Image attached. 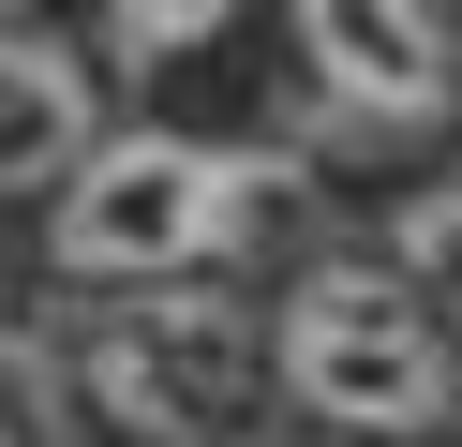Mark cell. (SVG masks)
Wrapping results in <instances>:
<instances>
[{"instance_id": "1", "label": "cell", "mask_w": 462, "mask_h": 447, "mask_svg": "<svg viewBox=\"0 0 462 447\" xmlns=\"http://www.w3.org/2000/svg\"><path fill=\"white\" fill-rule=\"evenodd\" d=\"M269 387L358 447H432L462 433V328L402 254H313L269 298Z\"/></svg>"}, {"instance_id": "2", "label": "cell", "mask_w": 462, "mask_h": 447, "mask_svg": "<svg viewBox=\"0 0 462 447\" xmlns=\"http://www.w3.org/2000/svg\"><path fill=\"white\" fill-rule=\"evenodd\" d=\"M269 209V164L224 135H90V164L45 194V254L75 284H194Z\"/></svg>"}, {"instance_id": "3", "label": "cell", "mask_w": 462, "mask_h": 447, "mask_svg": "<svg viewBox=\"0 0 462 447\" xmlns=\"http://www.w3.org/2000/svg\"><path fill=\"white\" fill-rule=\"evenodd\" d=\"M254 387H269V328L194 284H120L75 343L90 447H239Z\"/></svg>"}, {"instance_id": "4", "label": "cell", "mask_w": 462, "mask_h": 447, "mask_svg": "<svg viewBox=\"0 0 462 447\" xmlns=\"http://www.w3.org/2000/svg\"><path fill=\"white\" fill-rule=\"evenodd\" d=\"M299 30V75L343 135H432L462 119V30L448 0H283Z\"/></svg>"}, {"instance_id": "5", "label": "cell", "mask_w": 462, "mask_h": 447, "mask_svg": "<svg viewBox=\"0 0 462 447\" xmlns=\"http://www.w3.org/2000/svg\"><path fill=\"white\" fill-rule=\"evenodd\" d=\"M105 105H90V60L45 45V30H0V194H60L90 164Z\"/></svg>"}, {"instance_id": "6", "label": "cell", "mask_w": 462, "mask_h": 447, "mask_svg": "<svg viewBox=\"0 0 462 447\" xmlns=\"http://www.w3.org/2000/svg\"><path fill=\"white\" fill-rule=\"evenodd\" d=\"M209 30H239V0H105V45H120L134 75H164V60H194Z\"/></svg>"}, {"instance_id": "7", "label": "cell", "mask_w": 462, "mask_h": 447, "mask_svg": "<svg viewBox=\"0 0 462 447\" xmlns=\"http://www.w3.org/2000/svg\"><path fill=\"white\" fill-rule=\"evenodd\" d=\"M418 238H432V254H462V194H432V209H418Z\"/></svg>"}, {"instance_id": "8", "label": "cell", "mask_w": 462, "mask_h": 447, "mask_svg": "<svg viewBox=\"0 0 462 447\" xmlns=\"http://www.w3.org/2000/svg\"><path fill=\"white\" fill-rule=\"evenodd\" d=\"M0 447H15V417H0Z\"/></svg>"}, {"instance_id": "9", "label": "cell", "mask_w": 462, "mask_h": 447, "mask_svg": "<svg viewBox=\"0 0 462 447\" xmlns=\"http://www.w3.org/2000/svg\"><path fill=\"white\" fill-rule=\"evenodd\" d=\"M448 268H462V254H448ZM448 298H462V284H448Z\"/></svg>"}]
</instances>
